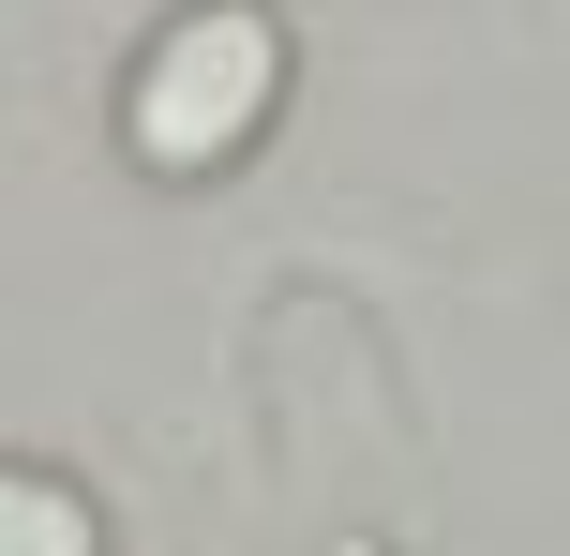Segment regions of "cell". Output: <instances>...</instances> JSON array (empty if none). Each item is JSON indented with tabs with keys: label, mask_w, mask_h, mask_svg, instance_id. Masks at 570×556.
Segmentation results:
<instances>
[{
	"label": "cell",
	"mask_w": 570,
	"mask_h": 556,
	"mask_svg": "<svg viewBox=\"0 0 570 556\" xmlns=\"http://www.w3.org/2000/svg\"><path fill=\"white\" fill-rule=\"evenodd\" d=\"M285 106V30L256 0H196V16H166V46L136 60V90H120V136H136L150 181H210L256 150V120Z\"/></svg>",
	"instance_id": "6da1fadb"
},
{
	"label": "cell",
	"mask_w": 570,
	"mask_h": 556,
	"mask_svg": "<svg viewBox=\"0 0 570 556\" xmlns=\"http://www.w3.org/2000/svg\"><path fill=\"white\" fill-rule=\"evenodd\" d=\"M0 556H106V527H90L60 481H30V467H0Z\"/></svg>",
	"instance_id": "7a4b0ae2"
}]
</instances>
